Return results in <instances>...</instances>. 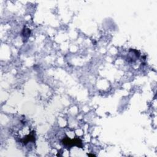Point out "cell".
Instances as JSON below:
<instances>
[{"instance_id":"2","label":"cell","mask_w":157,"mask_h":157,"mask_svg":"<svg viewBox=\"0 0 157 157\" xmlns=\"http://www.w3.org/2000/svg\"><path fill=\"white\" fill-rule=\"evenodd\" d=\"M35 141V137L33 134H30V135H28V136H26V139H25L23 140V142L25 144H26V143H28L29 141Z\"/></svg>"},{"instance_id":"3","label":"cell","mask_w":157,"mask_h":157,"mask_svg":"<svg viewBox=\"0 0 157 157\" xmlns=\"http://www.w3.org/2000/svg\"><path fill=\"white\" fill-rule=\"evenodd\" d=\"M88 156H95V155H93V154H88Z\"/></svg>"},{"instance_id":"1","label":"cell","mask_w":157,"mask_h":157,"mask_svg":"<svg viewBox=\"0 0 157 157\" xmlns=\"http://www.w3.org/2000/svg\"><path fill=\"white\" fill-rule=\"evenodd\" d=\"M61 142L63 144V146H66V147H69L71 148V147L74 146H76L77 147H80V148H82L83 145H82V142L79 138H76L75 139H70L68 137H66L65 139L61 141Z\"/></svg>"}]
</instances>
